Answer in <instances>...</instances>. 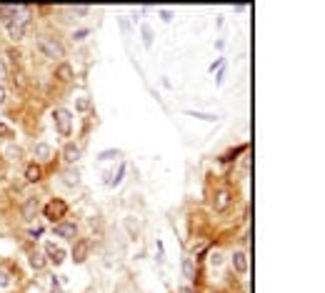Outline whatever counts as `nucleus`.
<instances>
[{
	"label": "nucleus",
	"mask_w": 325,
	"mask_h": 293,
	"mask_svg": "<svg viewBox=\"0 0 325 293\" xmlns=\"http://www.w3.org/2000/svg\"><path fill=\"white\" fill-rule=\"evenodd\" d=\"M123 176H125V163H120V168H118V173H105V186H120V181H123Z\"/></svg>",
	"instance_id": "a878e982"
},
{
	"label": "nucleus",
	"mask_w": 325,
	"mask_h": 293,
	"mask_svg": "<svg viewBox=\"0 0 325 293\" xmlns=\"http://www.w3.org/2000/svg\"><path fill=\"white\" fill-rule=\"evenodd\" d=\"M40 198H25L23 206H20V221L23 223H33L38 216H40Z\"/></svg>",
	"instance_id": "6e6552de"
},
{
	"label": "nucleus",
	"mask_w": 325,
	"mask_h": 293,
	"mask_svg": "<svg viewBox=\"0 0 325 293\" xmlns=\"http://www.w3.org/2000/svg\"><path fill=\"white\" fill-rule=\"evenodd\" d=\"M8 80H10V68H8V63L3 58H0V83L8 85Z\"/></svg>",
	"instance_id": "7c9ffc66"
},
{
	"label": "nucleus",
	"mask_w": 325,
	"mask_h": 293,
	"mask_svg": "<svg viewBox=\"0 0 325 293\" xmlns=\"http://www.w3.org/2000/svg\"><path fill=\"white\" fill-rule=\"evenodd\" d=\"M50 293H65V291H63L60 286H50Z\"/></svg>",
	"instance_id": "4c0bfd02"
},
{
	"label": "nucleus",
	"mask_w": 325,
	"mask_h": 293,
	"mask_svg": "<svg viewBox=\"0 0 325 293\" xmlns=\"http://www.w3.org/2000/svg\"><path fill=\"white\" fill-rule=\"evenodd\" d=\"M180 271H183V278H185L188 283H195V281L200 278V266H198V261H195L193 256H185V258H183Z\"/></svg>",
	"instance_id": "ddd939ff"
},
{
	"label": "nucleus",
	"mask_w": 325,
	"mask_h": 293,
	"mask_svg": "<svg viewBox=\"0 0 325 293\" xmlns=\"http://www.w3.org/2000/svg\"><path fill=\"white\" fill-rule=\"evenodd\" d=\"M123 226H125V231H128V236H130V238H138V236H140L143 223H140V218H138V216H128V218L123 221Z\"/></svg>",
	"instance_id": "6ab92c4d"
},
{
	"label": "nucleus",
	"mask_w": 325,
	"mask_h": 293,
	"mask_svg": "<svg viewBox=\"0 0 325 293\" xmlns=\"http://www.w3.org/2000/svg\"><path fill=\"white\" fill-rule=\"evenodd\" d=\"M53 233H55L58 238H63V241H75V238L80 236V226H78L75 221L65 218V221H60V223L53 226Z\"/></svg>",
	"instance_id": "423d86ee"
},
{
	"label": "nucleus",
	"mask_w": 325,
	"mask_h": 293,
	"mask_svg": "<svg viewBox=\"0 0 325 293\" xmlns=\"http://www.w3.org/2000/svg\"><path fill=\"white\" fill-rule=\"evenodd\" d=\"M20 58H23V53H20L15 45H8V48H5V58H3V60L8 63L10 73H13V70H20Z\"/></svg>",
	"instance_id": "f3484780"
},
{
	"label": "nucleus",
	"mask_w": 325,
	"mask_h": 293,
	"mask_svg": "<svg viewBox=\"0 0 325 293\" xmlns=\"http://www.w3.org/2000/svg\"><path fill=\"white\" fill-rule=\"evenodd\" d=\"M28 266H30L35 273H43L50 263H48V258H45L43 251H38V248H28Z\"/></svg>",
	"instance_id": "2eb2a0df"
},
{
	"label": "nucleus",
	"mask_w": 325,
	"mask_h": 293,
	"mask_svg": "<svg viewBox=\"0 0 325 293\" xmlns=\"http://www.w3.org/2000/svg\"><path fill=\"white\" fill-rule=\"evenodd\" d=\"M185 115H190V118H198V120H205V123H215L218 120V115H213V113H200V110H183Z\"/></svg>",
	"instance_id": "cd10ccee"
},
{
	"label": "nucleus",
	"mask_w": 325,
	"mask_h": 293,
	"mask_svg": "<svg viewBox=\"0 0 325 293\" xmlns=\"http://www.w3.org/2000/svg\"><path fill=\"white\" fill-rule=\"evenodd\" d=\"M0 140H3V143H13L15 140V128L8 125L5 120H0Z\"/></svg>",
	"instance_id": "b1692460"
},
{
	"label": "nucleus",
	"mask_w": 325,
	"mask_h": 293,
	"mask_svg": "<svg viewBox=\"0 0 325 293\" xmlns=\"http://www.w3.org/2000/svg\"><path fill=\"white\" fill-rule=\"evenodd\" d=\"M205 256H208V266H210V268H220L223 261H225V253H223L220 248H213V251H208Z\"/></svg>",
	"instance_id": "4be33fe9"
},
{
	"label": "nucleus",
	"mask_w": 325,
	"mask_h": 293,
	"mask_svg": "<svg viewBox=\"0 0 325 293\" xmlns=\"http://www.w3.org/2000/svg\"><path fill=\"white\" fill-rule=\"evenodd\" d=\"M10 80H13V85H15L18 90H23V88L28 85V75H25L23 70H13V73H10Z\"/></svg>",
	"instance_id": "bb28decb"
},
{
	"label": "nucleus",
	"mask_w": 325,
	"mask_h": 293,
	"mask_svg": "<svg viewBox=\"0 0 325 293\" xmlns=\"http://www.w3.org/2000/svg\"><path fill=\"white\" fill-rule=\"evenodd\" d=\"M63 183H65V186H70V188L80 186V171H78L75 166H68V168L63 171Z\"/></svg>",
	"instance_id": "a211bd4d"
},
{
	"label": "nucleus",
	"mask_w": 325,
	"mask_h": 293,
	"mask_svg": "<svg viewBox=\"0 0 325 293\" xmlns=\"http://www.w3.org/2000/svg\"><path fill=\"white\" fill-rule=\"evenodd\" d=\"M40 213H43V218H45L50 226H55V223H60V221L68 218V213H70V203H68L65 198H50V201L40 208Z\"/></svg>",
	"instance_id": "f03ea898"
},
{
	"label": "nucleus",
	"mask_w": 325,
	"mask_h": 293,
	"mask_svg": "<svg viewBox=\"0 0 325 293\" xmlns=\"http://www.w3.org/2000/svg\"><path fill=\"white\" fill-rule=\"evenodd\" d=\"M140 33H143V45L150 48V45H153V28H150L148 23H143V25H140Z\"/></svg>",
	"instance_id": "c756f323"
},
{
	"label": "nucleus",
	"mask_w": 325,
	"mask_h": 293,
	"mask_svg": "<svg viewBox=\"0 0 325 293\" xmlns=\"http://www.w3.org/2000/svg\"><path fill=\"white\" fill-rule=\"evenodd\" d=\"M28 236H30V241H38V238L43 236V228H30V231H28Z\"/></svg>",
	"instance_id": "f704fd0d"
},
{
	"label": "nucleus",
	"mask_w": 325,
	"mask_h": 293,
	"mask_svg": "<svg viewBox=\"0 0 325 293\" xmlns=\"http://www.w3.org/2000/svg\"><path fill=\"white\" fill-rule=\"evenodd\" d=\"M50 118H53V128H55V133L60 138H70L73 135V113L68 108H63V105L53 108Z\"/></svg>",
	"instance_id": "7ed1b4c3"
},
{
	"label": "nucleus",
	"mask_w": 325,
	"mask_h": 293,
	"mask_svg": "<svg viewBox=\"0 0 325 293\" xmlns=\"http://www.w3.org/2000/svg\"><path fill=\"white\" fill-rule=\"evenodd\" d=\"M43 253H45L48 263H53V266H60V263L65 261V256H68V251L60 248V246H55L53 241H48V243L43 246Z\"/></svg>",
	"instance_id": "4468645a"
},
{
	"label": "nucleus",
	"mask_w": 325,
	"mask_h": 293,
	"mask_svg": "<svg viewBox=\"0 0 325 293\" xmlns=\"http://www.w3.org/2000/svg\"><path fill=\"white\" fill-rule=\"evenodd\" d=\"M178 293H200V291L193 288V286H183V288H178Z\"/></svg>",
	"instance_id": "e433bc0d"
},
{
	"label": "nucleus",
	"mask_w": 325,
	"mask_h": 293,
	"mask_svg": "<svg viewBox=\"0 0 325 293\" xmlns=\"http://www.w3.org/2000/svg\"><path fill=\"white\" fill-rule=\"evenodd\" d=\"M233 203H235V191L230 186H218L210 196V206L215 213H225Z\"/></svg>",
	"instance_id": "20e7f679"
},
{
	"label": "nucleus",
	"mask_w": 325,
	"mask_h": 293,
	"mask_svg": "<svg viewBox=\"0 0 325 293\" xmlns=\"http://www.w3.org/2000/svg\"><path fill=\"white\" fill-rule=\"evenodd\" d=\"M28 33H30V25H25V23H10L8 25V38H10L13 45H18L20 40H25Z\"/></svg>",
	"instance_id": "dca6fc26"
},
{
	"label": "nucleus",
	"mask_w": 325,
	"mask_h": 293,
	"mask_svg": "<svg viewBox=\"0 0 325 293\" xmlns=\"http://www.w3.org/2000/svg\"><path fill=\"white\" fill-rule=\"evenodd\" d=\"M70 10H73L75 15H88V13H90V8H88V5H78V8H70Z\"/></svg>",
	"instance_id": "72a5a7b5"
},
{
	"label": "nucleus",
	"mask_w": 325,
	"mask_h": 293,
	"mask_svg": "<svg viewBox=\"0 0 325 293\" xmlns=\"http://www.w3.org/2000/svg\"><path fill=\"white\" fill-rule=\"evenodd\" d=\"M53 78H55V83H60V85H70V83L75 80V68H73L68 60H63V63L55 65Z\"/></svg>",
	"instance_id": "1a4fd4ad"
},
{
	"label": "nucleus",
	"mask_w": 325,
	"mask_h": 293,
	"mask_svg": "<svg viewBox=\"0 0 325 293\" xmlns=\"http://www.w3.org/2000/svg\"><path fill=\"white\" fill-rule=\"evenodd\" d=\"M60 158H63L65 166H78V161L83 158V148L75 140H65L63 148H60Z\"/></svg>",
	"instance_id": "0eeeda50"
},
{
	"label": "nucleus",
	"mask_w": 325,
	"mask_h": 293,
	"mask_svg": "<svg viewBox=\"0 0 325 293\" xmlns=\"http://www.w3.org/2000/svg\"><path fill=\"white\" fill-rule=\"evenodd\" d=\"M248 148H250V145H248V143H243V145H238V148H230L228 153H223V156H220V163H233V161H235V158H238L240 153H245Z\"/></svg>",
	"instance_id": "aec40b11"
},
{
	"label": "nucleus",
	"mask_w": 325,
	"mask_h": 293,
	"mask_svg": "<svg viewBox=\"0 0 325 293\" xmlns=\"http://www.w3.org/2000/svg\"><path fill=\"white\" fill-rule=\"evenodd\" d=\"M93 105H95V103H93L90 95H78V98H75V110H78V113H93Z\"/></svg>",
	"instance_id": "412c9836"
},
{
	"label": "nucleus",
	"mask_w": 325,
	"mask_h": 293,
	"mask_svg": "<svg viewBox=\"0 0 325 293\" xmlns=\"http://www.w3.org/2000/svg\"><path fill=\"white\" fill-rule=\"evenodd\" d=\"M160 18L165 20V23H170V20H173V13H170V10H165V8H162V10H160Z\"/></svg>",
	"instance_id": "c9c22d12"
},
{
	"label": "nucleus",
	"mask_w": 325,
	"mask_h": 293,
	"mask_svg": "<svg viewBox=\"0 0 325 293\" xmlns=\"http://www.w3.org/2000/svg\"><path fill=\"white\" fill-rule=\"evenodd\" d=\"M13 283H15L13 273H10L5 266H0V291H10V288H13Z\"/></svg>",
	"instance_id": "5701e85b"
},
{
	"label": "nucleus",
	"mask_w": 325,
	"mask_h": 293,
	"mask_svg": "<svg viewBox=\"0 0 325 293\" xmlns=\"http://www.w3.org/2000/svg\"><path fill=\"white\" fill-rule=\"evenodd\" d=\"M3 153H5V158H8L10 163H18V161L23 158V151L18 148V145H13V143H5V151H3Z\"/></svg>",
	"instance_id": "393cba45"
},
{
	"label": "nucleus",
	"mask_w": 325,
	"mask_h": 293,
	"mask_svg": "<svg viewBox=\"0 0 325 293\" xmlns=\"http://www.w3.org/2000/svg\"><path fill=\"white\" fill-rule=\"evenodd\" d=\"M88 35H90V28H78V30H73V35H70V38H73L75 43H80V40H85Z\"/></svg>",
	"instance_id": "2f4dec72"
},
{
	"label": "nucleus",
	"mask_w": 325,
	"mask_h": 293,
	"mask_svg": "<svg viewBox=\"0 0 325 293\" xmlns=\"http://www.w3.org/2000/svg\"><path fill=\"white\" fill-rule=\"evenodd\" d=\"M30 153H33V161L43 166V163H48V161L53 158V145L45 143V140H38V143H33Z\"/></svg>",
	"instance_id": "9b49d317"
},
{
	"label": "nucleus",
	"mask_w": 325,
	"mask_h": 293,
	"mask_svg": "<svg viewBox=\"0 0 325 293\" xmlns=\"http://www.w3.org/2000/svg\"><path fill=\"white\" fill-rule=\"evenodd\" d=\"M230 266L238 276H248L250 271V258H248V251H233L230 253Z\"/></svg>",
	"instance_id": "9d476101"
},
{
	"label": "nucleus",
	"mask_w": 325,
	"mask_h": 293,
	"mask_svg": "<svg viewBox=\"0 0 325 293\" xmlns=\"http://www.w3.org/2000/svg\"><path fill=\"white\" fill-rule=\"evenodd\" d=\"M115 158H123V151L110 148V151H100L98 153V161H115Z\"/></svg>",
	"instance_id": "c85d7f7f"
},
{
	"label": "nucleus",
	"mask_w": 325,
	"mask_h": 293,
	"mask_svg": "<svg viewBox=\"0 0 325 293\" xmlns=\"http://www.w3.org/2000/svg\"><path fill=\"white\" fill-rule=\"evenodd\" d=\"M38 50L43 53V58H48V60H53V63H63L65 55H68L63 40L55 38V35H40V38H38Z\"/></svg>",
	"instance_id": "f257e3e1"
},
{
	"label": "nucleus",
	"mask_w": 325,
	"mask_h": 293,
	"mask_svg": "<svg viewBox=\"0 0 325 293\" xmlns=\"http://www.w3.org/2000/svg\"><path fill=\"white\" fill-rule=\"evenodd\" d=\"M8 98H10V88H8L5 83H0V105H5Z\"/></svg>",
	"instance_id": "473e14b6"
},
{
	"label": "nucleus",
	"mask_w": 325,
	"mask_h": 293,
	"mask_svg": "<svg viewBox=\"0 0 325 293\" xmlns=\"http://www.w3.org/2000/svg\"><path fill=\"white\" fill-rule=\"evenodd\" d=\"M90 253H93V238L78 236V238L73 241V248H70V261H73L75 266H80V263H85V261L90 258Z\"/></svg>",
	"instance_id": "39448f33"
},
{
	"label": "nucleus",
	"mask_w": 325,
	"mask_h": 293,
	"mask_svg": "<svg viewBox=\"0 0 325 293\" xmlns=\"http://www.w3.org/2000/svg\"><path fill=\"white\" fill-rule=\"evenodd\" d=\"M23 178H25V183H43V181H45V168H43L40 163L30 161V163H25V168H23Z\"/></svg>",
	"instance_id": "f8f14e48"
}]
</instances>
